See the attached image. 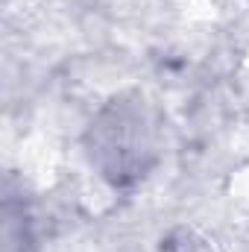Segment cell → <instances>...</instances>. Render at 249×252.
Masks as SVG:
<instances>
[{
    "mask_svg": "<svg viewBox=\"0 0 249 252\" xmlns=\"http://www.w3.org/2000/svg\"><path fill=\"white\" fill-rule=\"evenodd\" d=\"M91 141L94 164L118 185L144 176L156 158V129L138 103H118L103 112Z\"/></svg>",
    "mask_w": 249,
    "mask_h": 252,
    "instance_id": "1",
    "label": "cell"
}]
</instances>
